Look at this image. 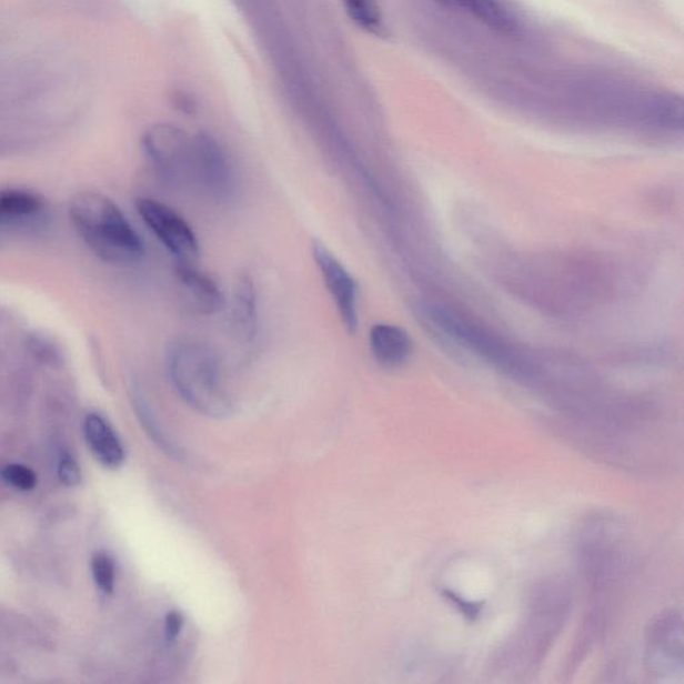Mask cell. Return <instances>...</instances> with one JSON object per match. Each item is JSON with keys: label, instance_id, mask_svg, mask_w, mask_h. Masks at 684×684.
Wrapping results in <instances>:
<instances>
[{"label": "cell", "instance_id": "cell-9", "mask_svg": "<svg viewBox=\"0 0 684 684\" xmlns=\"http://www.w3.org/2000/svg\"><path fill=\"white\" fill-rule=\"evenodd\" d=\"M86 443L94 457L110 470L120 469L124 462V450L115 431L100 414L90 413L84 420Z\"/></svg>", "mask_w": 684, "mask_h": 684}, {"label": "cell", "instance_id": "cell-1", "mask_svg": "<svg viewBox=\"0 0 684 684\" xmlns=\"http://www.w3.org/2000/svg\"><path fill=\"white\" fill-rule=\"evenodd\" d=\"M70 219L98 259L114 265H131L142 260L141 237L109 197L95 192L77 194L70 203Z\"/></svg>", "mask_w": 684, "mask_h": 684}, {"label": "cell", "instance_id": "cell-7", "mask_svg": "<svg viewBox=\"0 0 684 684\" xmlns=\"http://www.w3.org/2000/svg\"><path fill=\"white\" fill-rule=\"evenodd\" d=\"M175 280L181 300L190 312L212 315L225 305L220 288L207 274L197 271L193 264H177Z\"/></svg>", "mask_w": 684, "mask_h": 684}, {"label": "cell", "instance_id": "cell-10", "mask_svg": "<svg viewBox=\"0 0 684 684\" xmlns=\"http://www.w3.org/2000/svg\"><path fill=\"white\" fill-rule=\"evenodd\" d=\"M370 342L374 359L386 368L403 365L413 350L410 334L403 328L391 324L374 325Z\"/></svg>", "mask_w": 684, "mask_h": 684}, {"label": "cell", "instance_id": "cell-14", "mask_svg": "<svg viewBox=\"0 0 684 684\" xmlns=\"http://www.w3.org/2000/svg\"><path fill=\"white\" fill-rule=\"evenodd\" d=\"M91 572H93L97 587L103 594H111L115 587V562L108 552L100 551L91 559Z\"/></svg>", "mask_w": 684, "mask_h": 684}, {"label": "cell", "instance_id": "cell-8", "mask_svg": "<svg viewBox=\"0 0 684 684\" xmlns=\"http://www.w3.org/2000/svg\"><path fill=\"white\" fill-rule=\"evenodd\" d=\"M230 328L234 339L242 345L253 342L259 332V311L253 280L242 273L234 282L232 305H230Z\"/></svg>", "mask_w": 684, "mask_h": 684}, {"label": "cell", "instance_id": "cell-5", "mask_svg": "<svg viewBox=\"0 0 684 684\" xmlns=\"http://www.w3.org/2000/svg\"><path fill=\"white\" fill-rule=\"evenodd\" d=\"M137 210L179 264H193L200 253L199 240L179 213L164 203L150 199L138 200Z\"/></svg>", "mask_w": 684, "mask_h": 684}, {"label": "cell", "instance_id": "cell-4", "mask_svg": "<svg viewBox=\"0 0 684 684\" xmlns=\"http://www.w3.org/2000/svg\"><path fill=\"white\" fill-rule=\"evenodd\" d=\"M192 148L193 137L173 124H155L143 137V149L158 173L179 188H187Z\"/></svg>", "mask_w": 684, "mask_h": 684}, {"label": "cell", "instance_id": "cell-12", "mask_svg": "<svg viewBox=\"0 0 684 684\" xmlns=\"http://www.w3.org/2000/svg\"><path fill=\"white\" fill-rule=\"evenodd\" d=\"M459 8L499 34L515 36L521 30L516 17L500 0H459Z\"/></svg>", "mask_w": 684, "mask_h": 684}, {"label": "cell", "instance_id": "cell-17", "mask_svg": "<svg viewBox=\"0 0 684 684\" xmlns=\"http://www.w3.org/2000/svg\"><path fill=\"white\" fill-rule=\"evenodd\" d=\"M183 627V617L179 613H170L164 621V635L169 642L174 641L180 635Z\"/></svg>", "mask_w": 684, "mask_h": 684}, {"label": "cell", "instance_id": "cell-3", "mask_svg": "<svg viewBox=\"0 0 684 684\" xmlns=\"http://www.w3.org/2000/svg\"><path fill=\"white\" fill-rule=\"evenodd\" d=\"M187 188L212 200L227 199L232 192V167L219 142L208 134L193 137Z\"/></svg>", "mask_w": 684, "mask_h": 684}, {"label": "cell", "instance_id": "cell-16", "mask_svg": "<svg viewBox=\"0 0 684 684\" xmlns=\"http://www.w3.org/2000/svg\"><path fill=\"white\" fill-rule=\"evenodd\" d=\"M58 476L63 484L69 486H76L81 483V469H79L77 460L68 452H63L61 459H59Z\"/></svg>", "mask_w": 684, "mask_h": 684}, {"label": "cell", "instance_id": "cell-2", "mask_svg": "<svg viewBox=\"0 0 684 684\" xmlns=\"http://www.w3.org/2000/svg\"><path fill=\"white\" fill-rule=\"evenodd\" d=\"M168 372L175 391L203 416H229L233 401L223 385L215 352L205 342L175 340L168 351Z\"/></svg>", "mask_w": 684, "mask_h": 684}, {"label": "cell", "instance_id": "cell-6", "mask_svg": "<svg viewBox=\"0 0 684 684\" xmlns=\"http://www.w3.org/2000/svg\"><path fill=\"white\" fill-rule=\"evenodd\" d=\"M312 253L346 331L353 334L359 326L356 281L324 243L314 241Z\"/></svg>", "mask_w": 684, "mask_h": 684}, {"label": "cell", "instance_id": "cell-11", "mask_svg": "<svg viewBox=\"0 0 684 684\" xmlns=\"http://www.w3.org/2000/svg\"><path fill=\"white\" fill-rule=\"evenodd\" d=\"M41 195L22 189L0 190V225H26L43 213Z\"/></svg>", "mask_w": 684, "mask_h": 684}, {"label": "cell", "instance_id": "cell-13", "mask_svg": "<svg viewBox=\"0 0 684 684\" xmlns=\"http://www.w3.org/2000/svg\"><path fill=\"white\" fill-rule=\"evenodd\" d=\"M352 21L371 34L385 32L384 19L376 0H342Z\"/></svg>", "mask_w": 684, "mask_h": 684}, {"label": "cell", "instance_id": "cell-15", "mask_svg": "<svg viewBox=\"0 0 684 684\" xmlns=\"http://www.w3.org/2000/svg\"><path fill=\"white\" fill-rule=\"evenodd\" d=\"M2 477L6 483L21 491L34 490L37 485L36 473L22 464L4 466Z\"/></svg>", "mask_w": 684, "mask_h": 684}, {"label": "cell", "instance_id": "cell-18", "mask_svg": "<svg viewBox=\"0 0 684 684\" xmlns=\"http://www.w3.org/2000/svg\"><path fill=\"white\" fill-rule=\"evenodd\" d=\"M435 2L445 6V8H459V0H435Z\"/></svg>", "mask_w": 684, "mask_h": 684}]
</instances>
